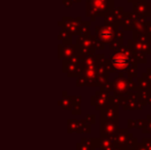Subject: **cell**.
Here are the masks:
<instances>
[{
    "mask_svg": "<svg viewBox=\"0 0 151 150\" xmlns=\"http://www.w3.org/2000/svg\"><path fill=\"white\" fill-rule=\"evenodd\" d=\"M113 66L118 70H123L127 66V58L123 54H117L111 60Z\"/></svg>",
    "mask_w": 151,
    "mask_h": 150,
    "instance_id": "6da1fadb",
    "label": "cell"
}]
</instances>
